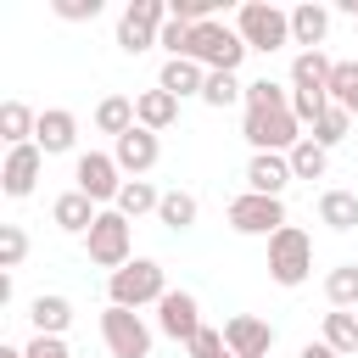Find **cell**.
I'll return each instance as SVG.
<instances>
[{
	"mask_svg": "<svg viewBox=\"0 0 358 358\" xmlns=\"http://www.w3.org/2000/svg\"><path fill=\"white\" fill-rule=\"evenodd\" d=\"M84 252H90V263L95 268H129L134 263V224L117 213V207H101V218H95V229L84 235Z\"/></svg>",
	"mask_w": 358,
	"mask_h": 358,
	"instance_id": "cell-1",
	"label": "cell"
},
{
	"mask_svg": "<svg viewBox=\"0 0 358 358\" xmlns=\"http://www.w3.org/2000/svg\"><path fill=\"white\" fill-rule=\"evenodd\" d=\"M106 296L117 302V308H145V302H162L168 296V274H162V263L157 257H134L129 268H117V274H106Z\"/></svg>",
	"mask_w": 358,
	"mask_h": 358,
	"instance_id": "cell-2",
	"label": "cell"
},
{
	"mask_svg": "<svg viewBox=\"0 0 358 358\" xmlns=\"http://www.w3.org/2000/svg\"><path fill=\"white\" fill-rule=\"evenodd\" d=\"M190 62H201L207 73H235L246 62V39L229 28V22H196L190 28Z\"/></svg>",
	"mask_w": 358,
	"mask_h": 358,
	"instance_id": "cell-3",
	"label": "cell"
},
{
	"mask_svg": "<svg viewBox=\"0 0 358 358\" xmlns=\"http://www.w3.org/2000/svg\"><path fill=\"white\" fill-rule=\"evenodd\" d=\"M313 274V235L308 229H296V224H285L280 235H268V280L274 285H302Z\"/></svg>",
	"mask_w": 358,
	"mask_h": 358,
	"instance_id": "cell-4",
	"label": "cell"
},
{
	"mask_svg": "<svg viewBox=\"0 0 358 358\" xmlns=\"http://www.w3.org/2000/svg\"><path fill=\"white\" fill-rule=\"evenodd\" d=\"M235 34L246 39V50H280V45H291V11H280V6H268V0H246L241 11H235Z\"/></svg>",
	"mask_w": 358,
	"mask_h": 358,
	"instance_id": "cell-5",
	"label": "cell"
},
{
	"mask_svg": "<svg viewBox=\"0 0 358 358\" xmlns=\"http://www.w3.org/2000/svg\"><path fill=\"white\" fill-rule=\"evenodd\" d=\"M101 341H106V352H112V358H151L157 330H151L134 308L106 302V313H101Z\"/></svg>",
	"mask_w": 358,
	"mask_h": 358,
	"instance_id": "cell-6",
	"label": "cell"
},
{
	"mask_svg": "<svg viewBox=\"0 0 358 358\" xmlns=\"http://www.w3.org/2000/svg\"><path fill=\"white\" fill-rule=\"evenodd\" d=\"M241 134H246L252 151H280V157H291V145L302 140V123H296L291 106H268V112H246Z\"/></svg>",
	"mask_w": 358,
	"mask_h": 358,
	"instance_id": "cell-7",
	"label": "cell"
},
{
	"mask_svg": "<svg viewBox=\"0 0 358 358\" xmlns=\"http://www.w3.org/2000/svg\"><path fill=\"white\" fill-rule=\"evenodd\" d=\"M224 218H229V229L235 235H280L285 229V201L280 196H257V190H241L229 207H224Z\"/></svg>",
	"mask_w": 358,
	"mask_h": 358,
	"instance_id": "cell-8",
	"label": "cell"
},
{
	"mask_svg": "<svg viewBox=\"0 0 358 358\" xmlns=\"http://www.w3.org/2000/svg\"><path fill=\"white\" fill-rule=\"evenodd\" d=\"M162 22H168V0H129L123 17H117V50L123 56L151 50L157 34H162Z\"/></svg>",
	"mask_w": 358,
	"mask_h": 358,
	"instance_id": "cell-9",
	"label": "cell"
},
{
	"mask_svg": "<svg viewBox=\"0 0 358 358\" xmlns=\"http://www.w3.org/2000/svg\"><path fill=\"white\" fill-rule=\"evenodd\" d=\"M73 190H84L95 207H101V201L117 207V190H123V168H117V157H112V151H84V157L73 162Z\"/></svg>",
	"mask_w": 358,
	"mask_h": 358,
	"instance_id": "cell-10",
	"label": "cell"
},
{
	"mask_svg": "<svg viewBox=\"0 0 358 358\" xmlns=\"http://www.w3.org/2000/svg\"><path fill=\"white\" fill-rule=\"evenodd\" d=\"M39 173H45V151H39V145H11L6 162H0V190H6L11 201H22V196H34Z\"/></svg>",
	"mask_w": 358,
	"mask_h": 358,
	"instance_id": "cell-11",
	"label": "cell"
},
{
	"mask_svg": "<svg viewBox=\"0 0 358 358\" xmlns=\"http://www.w3.org/2000/svg\"><path fill=\"white\" fill-rule=\"evenodd\" d=\"M157 330H162L168 341H185V347H190V336L201 330V302H196L190 291H168V296L157 302Z\"/></svg>",
	"mask_w": 358,
	"mask_h": 358,
	"instance_id": "cell-12",
	"label": "cell"
},
{
	"mask_svg": "<svg viewBox=\"0 0 358 358\" xmlns=\"http://www.w3.org/2000/svg\"><path fill=\"white\" fill-rule=\"evenodd\" d=\"M112 157H117V168L129 173V179H145L151 168H157V157H162V140L151 134V129H129L123 140H112Z\"/></svg>",
	"mask_w": 358,
	"mask_h": 358,
	"instance_id": "cell-13",
	"label": "cell"
},
{
	"mask_svg": "<svg viewBox=\"0 0 358 358\" xmlns=\"http://www.w3.org/2000/svg\"><path fill=\"white\" fill-rule=\"evenodd\" d=\"M224 341H229L235 358H268V352H274V324L257 319V313H235V319L224 324Z\"/></svg>",
	"mask_w": 358,
	"mask_h": 358,
	"instance_id": "cell-14",
	"label": "cell"
},
{
	"mask_svg": "<svg viewBox=\"0 0 358 358\" xmlns=\"http://www.w3.org/2000/svg\"><path fill=\"white\" fill-rule=\"evenodd\" d=\"M34 145H39L45 157H67V151L78 145V117H73L67 106H45V112H39V129H34Z\"/></svg>",
	"mask_w": 358,
	"mask_h": 358,
	"instance_id": "cell-15",
	"label": "cell"
},
{
	"mask_svg": "<svg viewBox=\"0 0 358 358\" xmlns=\"http://www.w3.org/2000/svg\"><path fill=\"white\" fill-rule=\"evenodd\" d=\"M330 56L324 50H296L291 62V95H313V101H330Z\"/></svg>",
	"mask_w": 358,
	"mask_h": 358,
	"instance_id": "cell-16",
	"label": "cell"
},
{
	"mask_svg": "<svg viewBox=\"0 0 358 358\" xmlns=\"http://www.w3.org/2000/svg\"><path fill=\"white\" fill-rule=\"evenodd\" d=\"M291 179H296V173H291V157H280V151H252V162H246V190H257V196H285Z\"/></svg>",
	"mask_w": 358,
	"mask_h": 358,
	"instance_id": "cell-17",
	"label": "cell"
},
{
	"mask_svg": "<svg viewBox=\"0 0 358 358\" xmlns=\"http://www.w3.org/2000/svg\"><path fill=\"white\" fill-rule=\"evenodd\" d=\"M50 218H56V229H62V235H90V229H95V218H101V207H95L84 190H62V196L50 201Z\"/></svg>",
	"mask_w": 358,
	"mask_h": 358,
	"instance_id": "cell-18",
	"label": "cell"
},
{
	"mask_svg": "<svg viewBox=\"0 0 358 358\" xmlns=\"http://www.w3.org/2000/svg\"><path fill=\"white\" fill-rule=\"evenodd\" d=\"M157 90H168L173 101L201 95V90H207V67H201V62H190V56H168V62H162V73H157Z\"/></svg>",
	"mask_w": 358,
	"mask_h": 358,
	"instance_id": "cell-19",
	"label": "cell"
},
{
	"mask_svg": "<svg viewBox=\"0 0 358 358\" xmlns=\"http://www.w3.org/2000/svg\"><path fill=\"white\" fill-rule=\"evenodd\" d=\"M134 117H140V129L162 134V129L179 123V101H173L168 90H140V95H134Z\"/></svg>",
	"mask_w": 358,
	"mask_h": 358,
	"instance_id": "cell-20",
	"label": "cell"
},
{
	"mask_svg": "<svg viewBox=\"0 0 358 358\" xmlns=\"http://www.w3.org/2000/svg\"><path fill=\"white\" fill-rule=\"evenodd\" d=\"M28 324H34V336H67V324H73V302L67 296H34L28 302Z\"/></svg>",
	"mask_w": 358,
	"mask_h": 358,
	"instance_id": "cell-21",
	"label": "cell"
},
{
	"mask_svg": "<svg viewBox=\"0 0 358 358\" xmlns=\"http://www.w3.org/2000/svg\"><path fill=\"white\" fill-rule=\"evenodd\" d=\"M324 34H330V11L324 6H296L291 11V45H302V50H319L324 45Z\"/></svg>",
	"mask_w": 358,
	"mask_h": 358,
	"instance_id": "cell-22",
	"label": "cell"
},
{
	"mask_svg": "<svg viewBox=\"0 0 358 358\" xmlns=\"http://www.w3.org/2000/svg\"><path fill=\"white\" fill-rule=\"evenodd\" d=\"M34 129H39V112L34 106H22V101H6L0 106V140H6V151L11 145H34Z\"/></svg>",
	"mask_w": 358,
	"mask_h": 358,
	"instance_id": "cell-23",
	"label": "cell"
},
{
	"mask_svg": "<svg viewBox=\"0 0 358 358\" xmlns=\"http://www.w3.org/2000/svg\"><path fill=\"white\" fill-rule=\"evenodd\" d=\"M196 218H201V201H196L190 190H162V207H157V224H162V229L185 235Z\"/></svg>",
	"mask_w": 358,
	"mask_h": 358,
	"instance_id": "cell-24",
	"label": "cell"
},
{
	"mask_svg": "<svg viewBox=\"0 0 358 358\" xmlns=\"http://www.w3.org/2000/svg\"><path fill=\"white\" fill-rule=\"evenodd\" d=\"M319 224L336 229V235L358 229V196H352V190H324V196H319Z\"/></svg>",
	"mask_w": 358,
	"mask_h": 358,
	"instance_id": "cell-25",
	"label": "cell"
},
{
	"mask_svg": "<svg viewBox=\"0 0 358 358\" xmlns=\"http://www.w3.org/2000/svg\"><path fill=\"white\" fill-rule=\"evenodd\" d=\"M330 352H341V358H358V313H347V308H330L324 313V336H319Z\"/></svg>",
	"mask_w": 358,
	"mask_h": 358,
	"instance_id": "cell-26",
	"label": "cell"
},
{
	"mask_svg": "<svg viewBox=\"0 0 358 358\" xmlns=\"http://www.w3.org/2000/svg\"><path fill=\"white\" fill-rule=\"evenodd\" d=\"M134 123H140V117H134V101H129V95H101V106H95V129H101V134L123 140Z\"/></svg>",
	"mask_w": 358,
	"mask_h": 358,
	"instance_id": "cell-27",
	"label": "cell"
},
{
	"mask_svg": "<svg viewBox=\"0 0 358 358\" xmlns=\"http://www.w3.org/2000/svg\"><path fill=\"white\" fill-rule=\"evenodd\" d=\"M162 207V190L151 185V179H123V190H117V213L134 224V218H145V213H157Z\"/></svg>",
	"mask_w": 358,
	"mask_h": 358,
	"instance_id": "cell-28",
	"label": "cell"
},
{
	"mask_svg": "<svg viewBox=\"0 0 358 358\" xmlns=\"http://www.w3.org/2000/svg\"><path fill=\"white\" fill-rule=\"evenodd\" d=\"M324 296H330V308H347V313H358V263H341V268H330V274H324Z\"/></svg>",
	"mask_w": 358,
	"mask_h": 358,
	"instance_id": "cell-29",
	"label": "cell"
},
{
	"mask_svg": "<svg viewBox=\"0 0 358 358\" xmlns=\"http://www.w3.org/2000/svg\"><path fill=\"white\" fill-rule=\"evenodd\" d=\"M347 134H352V112H341V106H324V112H319V123L308 129V140H319L324 151H336Z\"/></svg>",
	"mask_w": 358,
	"mask_h": 358,
	"instance_id": "cell-30",
	"label": "cell"
},
{
	"mask_svg": "<svg viewBox=\"0 0 358 358\" xmlns=\"http://www.w3.org/2000/svg\"><path fill=\"white\" fill-rule=\"evenodd\" d=\"M324 168H330V151L302 134V140L291 145V173H296V179H324Z\"/></svg>",
	"mask_w": 358,
	"mask_h": 358,
	"instance_id": "cell-31",
	"label": "cell"
},
{
	"mask_svg": "<svg viewBox=\"0 0 358 358\" xmlns=\"http://www.w3.org/2000/svg\"><path fill=\"white\" fill-rule=\"evenodd\" d=\"M330 106L358 117V62H336L330 67Z\"/></svg>",
	"mask_w": 358,
	"mask_h": 358,
	"instance_id": "cell-32",
	"label": "cell"
},
{
	"mask_svg": "<svg viewBox=\"0 0 358 358\" xmlns=\"http://www.w3.org/2000/svg\"><path fill=\"white\" fill-rule=\"evenodd\" d=\"M201 101H207V106H235V101H246V84H241L235 73H207Z\"/></svg>",
	"mask_w": 358,
	"mask_h": 358,
	"instance_id": "cell-33",
	"label": "cell"
},
{
	"mask_svg": "<svg viewBox=\"0 0 358 358\" xmlns=\"http://www.w3.org/2000/svg\"><path fill=\"white\" fill-rule=\"evenodd\" d=\"M268 106H291V90L274 78H252L246 84V112H268Z\"/></svg>",
	"mask_w": 358,
	"mask_h": 358,
	"instance_id": "cell-34",
	"label": "cell"
},
{
	"mask_svg": "<svg viewBox=\"0 0 358 358\" xmlns=\"http://www.w3.org/2000/svg\"><path fill=\"white\" fill-rule=\"evenodd\" d=\"M22 257H28V235H22V224H0V268L11 274V268H22Z\"/></svg>",
	"mask_w": 358,
	"mask_h": 358,
	"instance_id": "cell-35",
	"label": "cell"
},
{
	"mask_svg": "<svg viewBox=\"0 0 358 358\" xmlns=\"http://www.w3.org/2000/svg\"><path fill=\"white\" fill-rule=\"evenodd\" d=\"M190 358H229V341H224V330H213V324H201L196 336H190V347H185Z\"/></svg>",
	"mask_w": 358,
	"mask_h": 358,
	"instance_id": "cell-36",
	"label": "cell"
},
{
	"mask_svg": "<svg viewBox=\"0 0 358 358\" xmlns=\"http://www.w3.org/2000/svg\"><path fill=\"white\" fill-rule=\"evenodd\" d=\"M168 17H179V22H213L218 17V0H168Z\"/></svg>",
	"mask_w": 358,
	"mask_h": 358,
	"instance_id": "cell-37",
	"label": "cell"
},
{
	"mask_svg": "<svg viewBox=\"0 0 358 358\" xmlns=\"http://www.w3.org/2000/svg\"><path fill=\"white\" fill-rule=\"evenodd\" d=\"M157 45H162L168 56H190V22L168 17V22H162V34H157Z\"/></svg>",
	"mask_w": 358,
	"mask_h": 358,
	"instance_id": "cell-38",
	"label": "cell"
},
{
	"mask_svg": "<svg viewBox=\"0 0 358 358\" xmlns=\"http://www.w3.org/2000/svg\"><path fill=\"white\" fill-rule=\"evenodd\" d=\"M50 11L62 22H95L101 17V0H50Z\"/></svg>",
	"mask_w": 358,
	"mask_h": 358,
	"instance_id": "cell-39",
	"label": "cell"
},
{
	"mask_svg": "<svg viewBox=\"0 0 358 358\" xmlns=\"http://www.w3.org/2000/svg\"><path fill=\"white\" fill-rule=\"evenodd\" d=\"M22 358H73V347H67L62 336H34V341L22 347Z\"/></svg>",
	"mask_w": 358,
	"mask_h": 358,
	"instance_id": "cell-40",
	"label": "cell"
},
{
	"mask_svg": "<svg viewBox=\"0 0 358 358\" xmlns=\"http://www.w3.org/2000/svg\"><path fill=\"white\" fill-rule=\"evenodd\" d=\"M296 358H341V352H330V347H324V341H308V347H302V352H296Z\"/></svg>",
	"mask_w": 358,
	"mask_h": 358,
	"instance_id": "cell-41",
	"label": "cell"
},
{
	"mask_svg": "<svg viewBox=\"0 0 358 358\" xmlns=\"http://www.w3.org/2000/svg\"><path fill=\"white\" fill-rule=\"evenodd\" d=\"M341 11H347V17H358V0H341Z\"/></svg>",
	"mask_w": 358,
	"mask_h": 358,
	"instance_id": "cell-42",
	"label": "cell"
},
{
	"mask_svg": "<svg viewBox=\"0 0 358 358\" xmlns=\"http://www.w3.org/2000/svg\"><path fill=\"white\" fill-rule=\"evenodd\" d=\"M0 358H22V347H0Z\"/></svg>",
	"mask_w": 358,
	"mask_h": 358,
	"instance_id": "cell-43",
	"label": "cell"
},
{
	"mask_svg": "<svg viewBox=\"0 0 358 358\" xmlns=\"http://www.w3.org/2000/svg\"><path fill=\"white\" fill-rule=\"evenodd\" d=\"M229 358H235V352H229Z\"/></svg>",
	"mask_w": 358,
	"mask_h": 358,
	"instance_id": "cell-44",
	"label": "cell"
}]
</instances>
